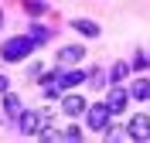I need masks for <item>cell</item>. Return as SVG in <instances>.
Instances as JSON below:
<instances>
[{
    "instance_id": "cell-18",
    "label": "cell",
    "mask_w": 150,
    "mask_h": 143,
    "mask_svg": "<svg viewBox=\"0 0 150 143\" xmlns=\"http://www.w3.org/2000/svg\"><path fill=\"white\" fill-rule=\"evenodd\" d=\"M4 92H7V78L0 75V95H4Z\"/></svg>"
},
{
    "instance_id": "cell-6",
    "label": "cell",
    "mask_w": 150,
    "mask_h": 143,
    "mask_svg": "<svg viewBox=\"0 0 150 143\" xmlns=\"http://www.w3.org/2000/svg\"><path fill=\"white\" fill-rule=\"evenodd\" d=\"M89 102H85L82 95H62V113L65 116H85Z\"/></svg>"
},
{
    "instance_id": "cell-4",
    "label": "cell",
    "mask_w": 150,
    "mask_h": 143,
    "mask_svg": "<svg viewBox=\"0 0 150 143\" xmlns=\"http://www.w3.org/2000/svg\"><path fill=\"white\" fill-rule=\"evenodd\" d=\"M126 133H130L133 140L147 143V140H150V116H147V113H137V116L130 119V126H126Z\"/></svg>"
},
{
    "instance_id": "cell-5",
    "label": "cell",
    "mask_w": 150,
    "mask_h": 143,
    "mask_svg": "<svg viewBox=\"0 0 150 143\" xmlns=\"http://www.w3.org/2000/svg\"><path fill=\"white\" fill-rule=\"evenodd\" d=\"M126 102H130V92H126L123 85H112L109 95H106V106L112 109V116H120L123 109H126Z\"/></svg>"
},
{
    "instance_id": "cell-10",
    "label": "cell",
    "mask_w": 150,
    "mask_h": 143,
    "mask_svg": "<svg viewBox=\"0 0 150 143\" xmlns=\"http://www.w3.org/2000/svg\"><path fill=\"white\" fill-rule=\"evenodd\" d=\"M130 99H137V102H150V78H137L130 85Z\"/></svg>"
},
{
    "instance_id": "cell-11",
    "label": "cell",
    "mask_w": 150,
    "mask_h": 143,
    "mask_svg": "<svg viewBox=\"0 0 150 143\" xmlns=\"http://www.w3.org/2000/svg\"><path fill=\"white\" fill-rule=\"evenodd\" d=\"M72 27L79 31V34H85V38H99V24H96V20H72Z\"/></svg>"
},
{
    "instance_id": "cell-16",
    "label": "cell",
    "mask_w": 150,
    "mask_h": 143,
    "mask_svg": "<svg viewBox=\"0 0 150 143\" xmlns=\"http://www.w3.org/2000/svg\"><path fill=\"white\" fill-rule=\"evenodd\" d=\"M89 82H92V85H106V75H103V72H96V68H92V75H89Z\"/></svg>"
},
{
    "instance_id": "cell-8",
    "label": "cell",
    "mask_w": 150,
    "mask_h": 143,
    "mask_svg": "<svg viewBox=\"0 0 150 143\" xmlns=\"http://www.w3.org/2000/svg\"><path fill=\"white\" fill-rule=\"evenodd\" d=\"M85 72H65V68H62V72H58V89H75V85H82L85 82Z\"/></svg>"
},
{
    "instance_id": "cell-12",
    "label": "cell",
    "mask_w": 150,
    "mask_h": 143,
    "mask_svg": "<svg viewBox=\"0 0 150 143\" xmlns=\"http://www.w3.org/2000/svg\"><path fill=\"white\" fill-rule=\"evenodd\" d=\"M130 68H133V65H126V61H116V65L109 68V82H112V85H120L123 78L130 75Z\"/></svg>"
},
{
    "instance_id": "cell-9",
    "label": "cell",
    "mask_w": 150,
    "mask_h": 143,
    "mask_svg": "<svg viewBox=\"0 0 150 143\" xmlns=\"http://www.w3.org/2000/svg\"><path fill=\"white\" fill-rule=\"evenodd\" d=\"M21 113H24V109H21V99L14 92H4V116H7V119H21Z\"/></svg>"
},
{
    "instance_id": "cell-15",
    "label": "cell",
    "mask_w": 150,
    "mask_h": 143,
    "mask_svg": "<svg viewBox=\"0 0 150 143\" xmlns=\"http://www.w3.org/2000/svg\"><path fill=\"white\" fill-rule=\"evenodd\" d=\"M120 136H130V133L120 130V126H106V140H120Z\"/></svg>"
},
{
    "instance_id": "cell-2",
    "label": "cell",
    "mask_w": 150,
    "mask_h": 143,
    "mask_svg": "<svg viewBox=\"0 0 150 143\" xmlns=\"http://www.w3.org/2000/svg\"><path fill=\"white\" fill-rule=\"evenodd\" d=\"M109 119H112V109H109L106 102H96V106H89V109H85V126H89L92 133H106Z\"/></svg>"
},
{
    "instance_id": "cell-3",
    "label": "cell",
    "mask_w": 150,
    "mask_h": 143,
    "mask_svg": "<svg viewBox=\"0 0 150 143\" xmlns=\"http://www.w3.org/2000/svg\"><path fill=\"white\" fill-rule=\"evenodd\" d=\"M17 123H21V133L24 136H41V130L48 126V113H41V109H24Z\"/></svg>"
},
{
    "instance_id": "cell-13",
    "label": "cell",
    "mask_w": 150,
    "mask_h": 143,
    "mask_svg": "<svg viewBox=\"0 0 150 143\" xmlns=\"http://www.w3.org/2000/svg\"><path fill=\"white\" fill-rule=\"evenodd\" d=\"M24 10H28V14H45L48 4L45 0H24Z\"/></svg>"
},
{
    "instance_id": "cell-19",
    "label": "cell",
    "mask_w": 150,
    "mask_h": 143,
    "mask_svg": "<svg viewBox=\"0 0 150 143\" xmlns=\"http://www.w3.org/2000/svg\"><path fill=\"white\" fill-rule=\"evenodd\" d=\"M0 24H4V17H0Z\"/></svg>"
},
{
    "instance_id": "cell-7",
    "label": "cell",
    "mask_w": 150,
    "mask_h": 143,
    "mask_svg": "<svg viewBox=\"0 0 150 143\" xmlns=\"http://www.w3.org/2000/svg\"><path fill=\"white\" fill-rule=\"evenodd\" d=\"M85 58V48L82 44H65L62 51H58V65L65 68V65H75V61H82Z\"/></svg>"
},
{
    "instance_id": "cell-17",
    "label": "cell",
    "mask_w": 150,
    "mask_h": 143,
    "mask_svg": "<svg viewBox=\"0 0 150 143\" xmlns=\"http://www.w3.org/2000/svg\"><path fill=\"white\" fill-rule=\"evenodd\" d=\"M65 136H68V140H82V130H79V126H68Z\"/></svg>"
},
{
    "instance_id": "cell-14",
    "label": "cell",
    "mask_w": 150,
    "mask_h": 143,
    "mask_svg": "<svg viewBox=\"0 0 150 143\" xmlns=\"http://www.w3.org/2000/svg\"><path fill=\"white\" fill-rule=\"evenodd\" d=\"M31 38H34V44H45V41L51 38V31L48 27H31Z\"/></svg>"
},
{
    "instance_id": "cell-1",
    "label": "cell",
    "mask_w": 150,
    "mask_h": 143,
    "mask_svg": "<svg viewBox=\"0 0 150 143\" xmlns=\"http://www.w3.org/2000/svg\"><path fill=\"white\" fill-rule=\"evenodd\" d=\"M34 51V38H10V41H4V48H0V58L4 61H24V58Z\"/></svg>"
}]
</instances>
